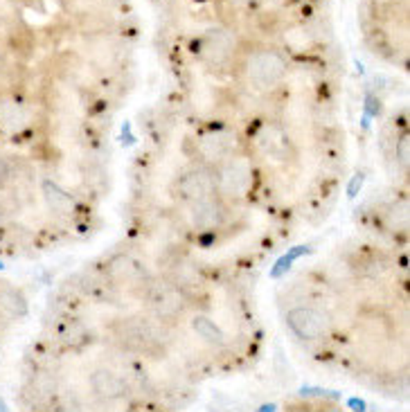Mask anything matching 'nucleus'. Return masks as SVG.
Wrapping results in <instances>:
<instances>
[{
    "label": "nucleus",
    "instance_id": "obj_13",
    "mask_svg": "<svg viewBox=\"0 0 410 412\" xmlns=\"http://www.w3.org/2000/svg\"><path fill=\"white\" fill-rule=\"evenodd\" d=\"M41 192H43V199H46V205L55 214H70L77 208L72 194L63 190L59 182H55L52 178H46L41 182Z\"/></svg>",
    "mask_w": 410,
    "mask_h": 412
},
{
    "label": "nucleus",
    "instance_id": "obj_1",
    "mask_svg": "<svg viewBox=\"0 0 410 412\" xmlns=\"http://www.w3.org/2000/svg\"><path fill=\"white\" fill-rule=\"evenodd\" d=\"M113 335L124 350L143 356H160L169 347V333L165 322L154 316H128L115 322Z\"/></svg>",
    "mask_w": 410,
    "mask_h": 412
},
{
    "label": "nucleus",
    "instance_id": "obj_7",
    "mask_svg": "<svg viewBox=\"0 0 410 412\" xmlns=\"http://www.w3.org/2000/svg\"><path fill=\"white\" fill-rule=\"evenodd\" d=\"M237 36L232 34L230 29L225 27H214L205 34L203 41V57L205 61H210V66L214 68H223L228 63L234 61L237 54Z\"/></svg>",
    "mask_w": 410,
    "mask_h": 412
},
{
    "label": "nucleus",
    "instance_id": "obj_6",
    "mask_svg": "<svg viewBox=\"0 0 410 412\" xmlns=\"http://www.w3.org/2000/svg\"><path fill=\"white\" fill-rule=\"evenodd\" d=\"M286 327L300 340L314 343L320 340L329 329V318L316 307H293L286 313Z\"/></svg>",
    "mask_w": 410,
    "mask_h": 412
},
{
    "label": "nucleus",
    "instance_id": "obj_14",
    "mask_svg": "<svg viewBox=\"0 0 410 412\" xmlns=\"http://www.w3.org/2000/svg\"><path fill=\"white\" fill-rule=\"evenodd\" d=\"M0 311L9 318H25L27 316V300L16 286L0 281Z\"/></svg>",
    "mask_w": 410,
    "mask_h": 412
},
{
    "label": "nucleus",
    "instance_id": "obj_21",
    "mask_svg": "<svg viewBox=\"0 0 410 412\" xmlns=\"http://www.w3.org/2000/svg\"><path fill=\"white\" fill-rule=\"evenodd\" d=\"M316 412H343L336 404H320V408Z\"/></svg>",
    "mask_w": 410,
    "mask_h": 412
},
{
    "label": "nucleus",
    "instance_id": "obj_24",
    "mask_svg": "<svg viewBox=\"0 0 410 412\" xmlns=\"http://www.w3.org/2000/svg\"><path fill=\"white\" fill-rule=\"evenodd\" d=\"M0 270H5V264L3 262H0Z\"/></svg>",
    "mask_w": 410,
    "mask_h": 412
},
{
    "label": "nucleus",
    "instance_id": "obj_17",
    "mask_svg": "<svg viewBox=\"0 0 410 412\" xmlns=\"http://www.w3.org/2000/svg\"><path fill=\"white\" fill-rule=\"evenodd\" d=\"M408 133L404 135H399L397 140V162H399V167L402 169H408Z\"/></svg>",
    "mask_w": 410,
    "mask_h": 412
},
{
    "label": "nucleus",
    "instance_id": "obj_16",
    "mask_svg": "<svg viewBox=\"0 0 410 412\" xmlns=\"http://www.w3.org/2000/svg\"><path fill=\"white\" fill-rule=\"evenodd\" d=\"M392 221L395 227H399V230H404V227L408 225V208L406 203H399L395 205V208H390V216H388V223Z\"/></svg>",
    "mask_w": 410,
    "mask_h": 412
},
{
    "label": "nucleus",
    "instance_id": "obj_15",
    "mask_svg": "<svg viewBox=\"0 0 410 412\" xmlns=\"http://www.w3.org/2000/svg\"><path fill=\"white\" fill-rule=\"evenodd\" d=\"M192 329L205 345H210V347H221L225 343L223 329L210 316H203V313L192 318Z\"/></svg>",
    "mask_w": 410,
    "mask_h": 412
},
{
    "label": "nucleus",
    "instance_id": "obj_10",
    "mask_svg": "<svg viewBox=\"0 0 410 412\" xmlns=\"http://www.w3.org/2000/svg\"><path fill=\"white\" fill-rule=\"evenodd\" d=\"M237 149V140L228 131H214L208 135H201L199 140V154L208 167H217L219 162L230 158Z\"/></svg>",
    "mask_w": 410,
    "mask_h": 412
},
{
    "label": "nucleus",
    "instance_id": "obj_2",
    "mask_svg": "<svg viewBox=\"0 0 410 412\" xmlns=\"http://www.w3.org/2000/svg\"><path fill=\"white\" fill-rule=\"evenodd\" d=\"M255 173L246 156L232 154L214 167V187L221 201H244L253 190Z\"/></svg>",
    "mask_w": 410,
    "mask_h": 412
},
{
    "label": "nucleus",
    "instance_id": "obj_4",
    "mask_svg": "<svg viewBox=\"0 0 410 412\" xmlns=\"http://www.w3.org/2000/svg\"><path fill=\"white\" fill-rule=\"evenodd\" d=\"M286 70H289V63L284 59V54L273 48H260L248 54L246 59L248 84L262 93L277 88L286 77Z\"/></svg>",
    "mask_w": 410,
    "mask_h": 412
},
{
    "label": "nucleus",
    "instance_id": "obj_22",
    "mask_svg": "<svg viewBox=\"0 0 410 412\" xmlns=\"http://www.w3.org/2000/svg\"><path fill=\"white\" fill-rule=\"evenodd\" d=\"M275 410H277V408H275L273 404H268L266 408H260V410H257V412H275Z\"/></svg>",
    "mask_w": 410,
    "mask_h": 412
},
{
    "label": "nucleus",
    "instance_id": "obj_9",
    "mask_svg": "<svg viewBox=\"0 0 410 412\" xmlns=\"http://www.w3.org/2000/svg\"><path fill=\"white\" fill-rule=\"evenodd\" d=\"M260 147L268 158H273L277 162H289L296 156L293 140H291V135L286 133V128H282L279 124H266L262 128Z\"/></svg>",
    "mask_w": 410,
    "mask_h": 412
},
{
    "label": "nucleus",
    "instance_id": "obj_18",
    "mask_svg": "<svg viewBox=\"0 0 410 412\" xmlns=\"http://www.w3.org/2000/svg\"><path fill=\"white\" fill-rule=\"evenodd\" d=\"M291 264H293V259L289 257V253H286L284 257H279L277 262H275V266H273V270H271V277H279V275H284L286 270L291 268Z\"/></svg>",
    "mask_w": 410,
    "mask_h": 412
},
{
    "label": "nucleus",
    "instance_id": "obj_12",
    "mask_svg": "<svg viewBox=\"0 0 410 412\" xmlns=\"http://www.w3.org/2000/svg\"><path fill=\"white\" fill-rule=\"evenodd\" d=\"M106 270H109L111 279L122 281V284H143L145 286L147 281L151 279L145 264L140 262V259L128 257V255L113 257L109 262V266H106Z\"/></svg>",
    "mask_w": 410,
    "mask_h": 412
},
{
    "label": "nucleus",
    "instance_id": "obj_19",
    "mask_svg": "<svg viewBox=\"0 0 410 412\" xmlns=\"http://www.w3.org/2000/svg\"><path fill=\"white\" fill-rule=\"evenodd\" d=\"M361 185H363V173H356V176L350 180V187H348V197L354 199L356 194L361 192Z\"/></svg>",
    "mask_w": 410,
    "mask_h": 412
},
{
    "label": "nucleus",
    "instance_id": "obj_8",
    "mask_svg": "<svg viewBox=\"0 0 410 412\" xmlns=\"http://www.w3.org/2000/svg\"><path fill=\"white\" fill-rule=\"evenodd\" d=\"M88 385L97 399L109 401V404L120 401L128 394V383L117 372L109 370V367H97V370H93L88 376Z\"/></svg>",
    "mask_w": 410,
    "mask_h": 412
},
{
    "label": "nucleus",
    "instance_id": "obj_11",
    "mask_svg": "<svg viewBox=\"0 0 410 412\" xmlns=\"http://www.w3.org/2000/svg\"><path fill=\"white\" fill-rule=\"evenodd\" d=\"M190 221L199 230H214L225 221V208L219 197L190 203Z\"/></svg>",
    "mask_w": 410,
    "mask_h": 412
},
{
    "label": "nucleus",
    "instance_id": "obj_3",
    "mask_svg": "<svg viewBox=\"0 0 410 412\" xmlns=\"http://www.w3.org/2000/svg\"><path fill=\"white\" fill-rule=\"evenodd\" d=\"M143 295L149 316H154L160 322L178 320L190 307L187 293L171 284L169 279H149L143 288Z\"/></svg>",
    "mask_w": 410,
    "mask_h": 412
},
{
    "label": "nucleus",
    "instance_id": "obj_5",
    "mask_svg": "<svg viewBox=\"0 0 410 412\" xmlns=\"http://www.w3.org/2000/svg\"><path fill=\"white\" fill-rule=\"evenodd\" d=\"M176 187H178L180 199L187 205L217 197V187H214V167H208V165L190 167L187 171L180 173Z\"/></svg>",
    "mask_w": 410,
    "mask_h": 412
},
{
    "label": "nucleus",
    "instance_id": "obj_23",
    "mask_svg": "<svg viewBox=\"0 0 410 412\" xmlns=\"http://www.w3.org/2000/svg\"><path fill=\"white\" fill-rule=\"evenodd\" d=\"M0 412H9V410H7V404L3 401V397H0Z\"/></svg>",
    "mask_w": 410,
    "mask_h": 412
},
{
    "label": "nucleus",
    "instance_id": "obj_20",
    "mask_svg": "<svg viewBox=\"0 0 410 412\" xmlns=\"http://www.w3.org/2000/svg\"><path fill=\"white\" fill-rule=\"evenodd\" d=\"M350 408L354 410V412H365V410H368V406H365V401L363 399H350Z\"/></svg>",
    "mask_w": 410,
    "mask_h": 412
}]
</instances>
